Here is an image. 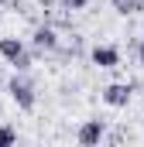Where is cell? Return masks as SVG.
Listing matches in <instances>:
<instances>
[{
  "label": "cell",
  "instance_id": "cell-1",
  "mask_svg": "<svg viewBox=\"0 0 144 147\" xmlns=\"http://www.w3.org/2000/svg\"><path fill=\"white\" fill-rule=\"evenodd\" d=\"M0 55L14 65V72H31V65H35V55H31V48L21 41V38H0Z\"/></svg>",
  "mask_w": 144,
  "mask_h": 147
},
{
  "label": "cell",
  "instance_id": "cell-2",
  "mask_svg": "<svg viewBox=\"0 0 144 147\" xmlns=\"http://www.w3.org/2000/svg\"><path fill=\"white\" fill-rule=\"evenodd\" d=\"M7 92L17 103V110H24V113L38 106V92H35V82L28 79V72H14V79L7 82Z\"/></svg>",
  "mask_w": 144,
  "mask_h": 147
},
{
  "label": "cell",
  "instance_id": "cell-3",
  "mask_svg": "<svg viewBox=\"0 0 144 147\" xmlns=\"http://www.w3.org/2000/svg\"><path fill=\"white\" fill-rule=\"evenodd\" d=\"M58 48H62V38L52 24H38L31 31V51L35 55H55Z\"/></svg>",
  "mask_w": 144,
  "mask_h": 147
},
{
  "label": "cell",
  "instance_id": "cell-4",
  "mask_svg": "<svg viewBox=\"0 0 144 147\" xmlns=\"http://www.w3.org/2000/svg\"><path fill=\"white\" fill-rule=\"evenodd\" d=\"M130 96H134V86L130 82H110L107 89H103V103L113 106V110H124L130 103Z\"/></svg>",
  "mask_w": 144,
  "mask_h": 147
},
{
  "label": "cell",
  "instance_id": "cell-5",
  "mask_svg": "<svg viewBox=\"0 0 144 147\" xmlns=\"http://www.w3.org/2000/svg\"><path fill=\"white\" fill-rule=\"evenodd\" d=\"M103 137H107V123H103V120H86V123L75 130V140L82 147H96Z\"/></svg>",
  "mask_w": 144,
  "mask_h": 147
},
{
  "label": "cell",
  "instance_id": "cell-6",
  "mask_svg": "<svg viewBox=\"0 0 144 147\" xmlns=\"http://www.w3.org/2000/svg\"><path fill=\"white\" fill-rule=\"evenodd\" d=\"M89 62L100 69H117L120 65V48L117 45H93L89 48Z\"/></svg>",
  "mask_w": 144,
  "mask_h": 147
},
{
  "label": "cell",
  "instance_id": "cell-7",
  "mask_svg": "<svg viewBox=\"0 0 144 147\" xmlns=\"http://www.w3.org/2000/svg\"><path fill=\"white\" fill-rule=\"evenodd\" d=\"M110 3H113L117 14H124V17H127V14H141V10H144V0H110Z\"/></svg>",
  "mask_w": 144,
  "mask_h": 147
},
{
  "label": "cell",
  "instance_id": "cell-8",
  "mask_svg": "<svg viewBox=\"0 0 144 147\" xmlns=\"http://www.w3.org/2000/svg\"><path fill=\"white\" fill-rule=\"evenodd\" d=\"M17 144V130L14 127H0V147H10Z\"/></svg>",
  "mask_w": 144,
  "mask_h": 147
},
{
  "label": "cell",
  "instance_id": "cell-9",
  "mask_svg": "<svg viewBox=\"0 0 144 147\" xmlns=\"http://www.w3.org/2000/svg\"><path fill=\"white\" fill-rule=\"evenodd\" d=\"M58 7H62V10H69V14H75V10H86V7H89V0H58Z\"/></svg>",
  "mask_w": 144,
  "mask_h": 147
},
{
  "label": "cell",
  "instance_id": "cell-10",
  "mask_svg": "<svg viewBox=\"0 0 144 147\" xmlns=\"http://www.w3.org/2000/svg\"><path fill=\"white\" fill-rule=\"evenodd\" d=\"M3 7H10V10H24V0H0Z\"/></svg>",
  "mask_w": 144,
  "mask_h": 147
},
{
  "label": "cell",
  "instance_id": "cell-11",
  "mask_svg": "<svg viewBox=\"0 0 144 147\" xmlns=\"http://www.w3.org/2000/svg\"><path fill=\"white\" fill-rule=\"evenodd\" d=\"M38 7H41V10H55V7H58V0H38Z\"/></svg>",
  "mask_w": 144,
  "mask_h": 147
},
{
  "label": "cell",
  "instance_id": "cell-12",
  "mask_svg": "<svg viewBox=\"0 0 144 147\" xmlns=\"http://www.w3.org/2000/svg\"><path fill=\"white\" fill-rule=\"evenodd\" d=\"M137 62H141V65H144V38H141V41H137Z\"/></svg>",
  "mask_w": 144,
  "mask_h": 147
},
{
  "label": "cell",
  "instance_id": "cell-13",
  "mask_svg": "<svg viewBox=\"0 0 144 147\" xmlns=\"http://www.w3.org/2000/svg\"><path fill=\"white\" fill-rule=\"evenodd\" d=\"M0 89H3V79H0Z\"/></svg>",
  "mask_w": 144,
  "mask_h": 147
}]
</instances>
